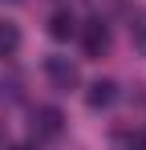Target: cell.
<instances>
[{"label": "cell", "mask_w": 146, "mask_h": 150, "mask_svg": "<svg viewBox=\"0 0 146 150\" xmlns=\"http://www.w3.org/2000/svg\"><path fill=\"white\" fill-rule=\"evenodd\" d=\"M130 37H134V49L146 57V16H142V12L134 16V25H130Z\"/></svg>", "instance_id": "obj_7"}, {"label": "cell", "mask_w": 146, "mask_h": 150, "mask_svg": "<svg viewBox=\"0 0 146 150\" xmlns=\"http://www.w3.org/2000/svg\"><path fill=\"white\" fill-rule=\"evenodd\" d=\"M33 130H37L41 138H57V134H61V114H57L53 105L37 110V114H33Z\"/></svg>", "instance_id": "obj_4"}, {"label": "cell", "mask_w": 146, "mask_h": 150, "mask_svg": "<svg viewBox=\"0 0 146 150\" xmlns=\"http://www.w3.org/2000/svg\"><path fill=\"white\" fill-rule=\"evenodd\" d=\"M126 150H146V134H134V138L126 142Z\"/></svg>", "instance_id": "obj_8"}, {"label": "cell", "mask_w": 146, "mask_h": 150, "mask_svg": "<svg viewBox=\"0 0 146 150\" xmlns=\"http://www.w3.org/2000/svg\"><path fill=\"white\" fill-rule=\"evenodd\" d=\"M85 101H89V110H110L118 101V85L114 81H94L89 93H85Z\"/></svg>", "instance_id": "obj_3"}, {"label": "cell", "mask_w": 146, "mask_h": 150, "mask_svg": "<svg viewBox=\"0 0 146 150\" xmlns=\"http://www.w3.org/2000/svg\"><path fill=\"white\" fill-rule=\"evenodd\" d=\"M81 45H85L89 57H101V53L110 49V28H106V21H89V25L81 28Z\"/></svg>", "instance_id": "obj_2"}, {"label": "cell", "mask_w": 146, "mask_h": 150, "mask_svg": "<svg viewBox=\"0 0 146 150\" xmlns=\"http://www.w3.org/2000/svg\"><path fill=\"white\" fill-rule=\"evenodd\" d=\"M45 73H49V81L57 85V89H77V81H81V73H77V65H73L69 57H49L45 61Z\"/></svg>", "instance_id": "obj_1"}, {"label": "cell", "mask_w": 146, "mask_h": 150, "mask_svg": "<svg viewBox=\"0 0 146 150\" xmlns=\"http://www.w3.org/2000/svg\"><path fill=\"white\" fill-rule=\"evenodd\" d=\"M16 49H21V28L12 25V21H4L0 25V57H12Z\"/></svg>", "instance_id": "obj_6"}, {"label": "cell", "mask_w": 146, "mask_h": 150, "mask_svg": "<svg viewBox=\"0 0 146 150\" xmlns=\"http://www.w3.org/2000/svg\"><path fill=\"white\" fill-rule=\"evenodd\" d=\"M73 33H77V21H73L69 8H61V12L49 16V37H53V41H69Z\"/></svg>", "instance_id": "obj_5"}, {"label": "cell", "mask_w": 146, "mask_h": 150, "mask_svg": "<svg viewBox=\"0 0 146 150\" xmlns=\"http://www.w3.org/2000/svg\"><path fill=\"white\" fill-rule=\"evenodd\" d=\"M16 150H33V146H16Z\"/></svg>", "instance_id": "obj_9"}]
</instances>
